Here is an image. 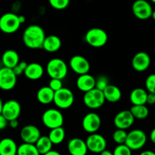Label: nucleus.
<instances>
[{
  "label": "nucleus",
  "mask_w": 155,
  "mask_h": 155,
  "mask_svg": "<svg viewBox=\"0 0 155 155\" xmlns=\"http://www.w3.org/2000/svg\"><path fill=\"white\" fill-rule=\"evenodd\" d=\"M40 136V130L34 125L24 126L20 132V137L25 143L35 144Z\"/></svg>",
  "instance_id": "nucleus-16"
},
{
  "label": "nucleus",
  "mask_w": 155,
  "mask_h": 155,
  "mask_svg": "<svg viewBox=\"0 0 155 155\" xmlns=\"http://www.w3.org/2000/svg\"><path fill=\"white\" fill-rule=\"evenodd\" d=\"M45 36V31L40 26L32 24L24 30L23 42L27 48L31 49L42 48Z\"/></svg>",
  "instance_id": "nucleus-1"
},
{
  "label": "nucleus",
  "mask_w": 155,
  "mask_h": 155,
  "mask_svg": "<svg viewBox=\"0 0 155 155\" xmlns=\"http://www.w3.org/2000/svg\"><path fill=\"white\" fill-rule=\"evenodd\" d=\"M39 155H40V154H39Z\"/></svg>",
  "instance_id": "nucleus-51"
},
{
  "label": "nucleus",
  "mask_w": 155,
  "mask_h": 155,
  "mask_svg": "<svg viewBox=\"0 0 155 155\" xmlns=\"http://www.w3.org/2000/svg\"><path fill=\"white\" fill-rule=\"evenodd\" d=\"M85 40L90 46L94 48H101L107 42L108 36L103 29L94 27L88 30L86 33Z\"/></svg>",
  "instance_id": "nucleus-2"
},
{
  "label": "nucleus",
  "mask_w": 155,
  "mask_h": 155,
  "mask_svg": "<svg viewBox=\"0 0 155 155\" xmlns=\"http://www.w3.org/2000/svg\"><path fill=\"white\" fill-rule=\"evenodd\" d=\"M108 80L106 77L104 76H101L98 78L95 79V87L96 89H99V90L103 91L107 86L108 85Z\"/></svg>",
  "instance_id": "nucleus-35"
},
{
  "label": "nucleus",
  "mask_w": 155,
  "mask_h": 155,
  "mask_svg": "<svg viewBox=\"0 0 155 155\" xmlns=\"http://www.w3.org/2000/svg\"><path fill=\"white\" fill-rule=\"evenodd\" d=\"M105 102L103 91L94 88L88 92H85L83 95V103L90 109L100 108Z\"/></svg>",
  "instance_id": "nucleus-6"
},
{
  "label": "nucleus",
  "mask_w": 155,
  "mask_h": 155,
  "mask_svg": "<svg viewBox=\"0 0 155 155\" xmlns=\"http://www.w3.org/2000/svg\"><path fill=\"white\" fill-rule=\"evenodd\" d=\"M71 0H48L50 5L56 10L65 9L70 4Z\"/></svg>",
  "instance_id": "nucleus-32"
},
{
  "label": "nucleus",
  "mask_w": 155,
  "mask_h": 155,
  "mask_svg": "<svg viewBox=\"0 0 155 155\" xmlns=\"http://www.w3.org/2000/svg\"><path fill=\"white\" fill-rule=\"evenodd\" d=\"M147 142V136L142 130H133L127 133L125 145L132 151H137L145 145Z\"/></svg>",
  "instance_id": "nucleus-7"
},
{
  "label": "nucleus",
  "mask_w": 155,
  "mask_h": 155,
  "mask_svg": "<svg viewBox=\"0 0 155 155\" xmlns=\"http://www.w3.org/2000/svg\"><path fill=\"white\" fill-rule=\"evenodd\" d=\"M113 155H132V150L125 144H120L114 148Z\"/></svg>",
  "instance_id": "nucleus-33"
},
{
  "label": "nucleus",
  "mask_w": 155,
  "mask_h": 155,
  "mask_svg": "<svg viewBox=\"0 0 155 155\" xmlns=\"http://www.w3.org/2000/svg\"><path fill=\"white\" fill-rule=\"evenodd\" d=\"M99 155H113V152H111V151L105 149V150H104L103 151H101V152L99 154Z\"/></svg>",
  "instance_id": "nucleus-44"
},
{
  "label": "nucleus",
  "mask_w": 155,
  "mask_h": 155,
  "mask_svg": "<svg viewBox=\"0 0 155 155\" xmlns=\"http://www.w3.org/2000/svg\"><path fill=\"white\" fill-rule=\"evenodd\" d=\"M53 102L60 109L69 108L74 102V93L71 89L62 87L54 92Z\"/></svg>",
  "instance_id": "nucleus-8"
},
{
  "label": "nucleus",
  "mask_w": 155,
  "mask_h": 155,
  "mask_svg": "<svg viewBox=\"0 0 155 155\" xmlns=\"http://www.w3.org/2000/svg\"><path fill=\"white\" fill-rule=\"evenodd\" d=\"M105 101L110 103H116L121 99L122 92L121 90L114 85L108 84L103 90Z\"/></svg>",
  "instance_id": "nucleus-22"
},
{
  "label": "nucleus",
  "mask_w": 155,
  "mask_h": 155,
  "mask_svg": "<svg viewBox=\"0 0 155 155\" xmlns=\"http://www.w3.org/2000/svg\"><path fill=\"white\" fill-rule=\"evenodd\" d=\"M46 71L48 75L51 78L63 80L67 77L68 68L64 60L61 58H52L47 63Z\"/></svg>",
  "instance_id": "nucleus-3"
},
{
  "label": "nucleus",
  "mask_w": 155,
  "mask_h": 155,
  "mask_svg": "<svg viewBox=\"0 0 155 155\" xmlns=\"http://www.w3.org/2000/svg\"><path fill=\"white\" fill-rule=\"evenodd\" d=\"M42 155H61V154L58 151H54V150H51V151H48V152Z\"/></svg>",
  "instance_id": "nucleus-42"
},
{
  "label": "nucleus",
  "mask_w": 155,
  "mask_h": 155,
  "mask_svg": "<svg viewBox=\"0 0 155 155\" xmlns=\"http://www.w3.org/2000/svg\"><path fill=\"white\" fill-rule=\"evenodd\" d=\"M132 11L136 18L147 20L151 18L153 8L151 4L146 0H136L132 5Z\"/></svg>",
  "instance_id": "nucleus-11"
},
{
  "label": "nucleus",
  "mask_w": 155,
  "mask_h": 155,
  "mask_svg": "<svg viewBox=\"0 0 155 155\" xmlns=\"http://www.w3.org/2000/svg\"><path fill=\"white\" fill-rule=\"evenodd\" d=\"M54 92L49 86H43L38 90L36 98L38 101L42 104H48L53 102Z\"/></svg>",
  "instance_id": "nucleus-25"
},
{
  "label": "nucleus",
  "mask_w": 155,
  "mask_h": 155,
  "mask_svg": "<svg viewBox=\"0 0 155 155\" xmlns=\"http://www.w3.org/2000/svg\"><path fill=\"white\" fill-rule=\"evenodd\" d=\"M8 121L6 120V118L3 116L2 114H0V130H2L7 127Z\"/></svg>",
  "instance_id": "nucleus-38"
},
{
  "label": "nucleus",
  "mask_w": 155,
  "mask_h": 155,
  "mask_svg": "<svg viewBox=\"0 0 155 155\" xmlns=\"http://www.w3.org/2000/svg\"><path fill=\"white\" fill-rule=\"evenodd\" d=\"M17 154L18 155H39L35 144L25 143V142L18 147Z\"/></svg>",
  "instance_id": "nucleus-30"
},
{
  "label": "nucleus",
  "mask_w": 155,
  "mask_h": 155,
  "mask_svg": "<svg viewBox=\"0 0 155 155\" xmlns=\"http://www.w3.org/2000/svg\"><path fill=\"white\" fill-rule=\"evenodd\" d=\"M18 18H19V21L21 24L25 23L26 21V18L24 16V15H18Z\"/></svg>",
  "instance_id": "nucleus-45"
},
{
  "label": "nucleus",
  "mask_w": 155,
  "mask_h": 155,
  "mask_svg": "<svg viewBox=\"0 0 155 155\" xmlns=\"http://www.w3.org/2000/svg\"><path fill=\"white\" fill-rule=\"evenodd\" d=\"M151 64V58L148 53L139 51L133 56L132 59V66L135 71L143 72L149 68Z\"/></svg>",
  "instance_id": "nucleus-17"
},
{
  "label": "nucleus",
  "mask_w": 155,
  "mask_h": 155,
  "mask_svg": "<svg viewBox=\"0 0 155 155\" xmlns=\"http://www.w3.org/2000/svg\"><path fill=\"white\" fill-rule=\"evenodd\" d=\"M15 155H18V154H17V153H16V154H15Z\"/></svg>",
  "instance_id": "nucleus-49"
},
{
  "label": "nucleus",
  "mask_w": 155,
  "mask_h": 155,
  "mask_svg": "<svg viewBox=\"0 0 155 155\" xmlns=\"http://www.w3.org/2000/svg\"><path fill=\"white\" fill-rule=\"evenodd\" d=\"M35 145H36L39 154L42 155L47 153L48 151H51L53 144L51 143L48 136H41L39 139L36 141Z\"/></svg>",
  "instance_id": "nucleus-27"
},
{
  "label": "nucleus",
  "mask_w": 155,
  "mask_h": 155,
  "mask_svg": "<svg viewBox=\"0 0 155 155\" xmlns=\"http://www.w3.org/2000/svg\"><path fill=\"white\" fill-rule=\"evenodd\" d=\"M139 155H155V152L150 150H146V151H142Z\"/></svg>",
  "instance_id": "nucleus-43"
},
{
  "label": "nucleus",
  "mask_w": 155,
  "mask_h": 155,
  "mask_svg": "<svg viewBox=\"0 0 155 155\" xmlns=\"http://www.w3.org/2000/svg\"><path fill=\"white\" fill-rule=\"evenodd\" d=\"M17 84V76L12 68H0V89L4 91L13 89Z\"/></svg>",
  "instance_id": "nucleus-10"
},
{
  "label": "nucleus",
  "mask_w": 155,
  "mask_h": 155,
  "mask_svg": "<svg viewBox=\"0 0 155 155\" xmlns=\"http://www.w3.org/2000/svg\"><path fill=\"white\" fill-rule=\"evenodd\" d=\"M48 136L53 145H59L62 143L65 139L64 129L63 127L51 129Z\"/></svg>",
  "instance_id": "nucleus-28"
},
{
  "label": "nucleus",
  "mask_w": 155,
  "mask_h": 155,
  "mask_svg": "<svg viewBox=\"0 0 155 155\" xmlns=\"http://www.w3.org/2000/svg\"><path fill=\"white\" fill-rule=\"evenodd\" d=\"M68 152L71 155H86L88 148L86 141L80 138H73L68 143Z\"/></svg>",
  "instance_id": "nucleus-18"
},
{
  "label": "nucleus",
  "mask_w": 155,
  "mask_h": 155,
  "mask_svg": "<svg viewBox=\"0 0 155 155\" xmlns=\"http://www.w3.org/2000/svg\"><path fill=\"white\" fill-rule=\"evenodd\" d=\"M150 140L151 141V142L155 144V127L151 130V133H150Z\"/></svg>",
  "instance_id": "nucleus-41"
},
{
  "label": "nucleus",
  "mask_w": 155,
  "mask_h": 155,
  "mask_svg": "<svg viewBox=\"0 0 155 155\" xmlns=\"http://www.w3.org/2000/svg\"><path fill=\"white\" fill-rule=\"evenodd\" d=\"M42 120L45 127L51 130L56 127H62L64 120L63 114L60 110L58 109L50 108L42 114Z\"/></svg>",
  "instance_id": "nucleus-5"
},
{
  "label": "nucleus",
  "mask_w": 155,
  "mask_h": 155,
  "mask_svg": "<svg viewBox=\"0 0 155 155\" xmlns=\"http://www.w3.org/2000/svg\"><path fill=\"white\" fill-rule=\"evenodd\" d=\"M8 124L9 126H10L11 128L16 129L17 127H18V125H19V123H18V119H15V120H12L8 121Z\"/></svg>",
  "instance_id": "nucleus-40"
},
{
  "label": "nucleus",
  "mask_w": 155,
  "mask_h": 155,
  "mask_svg": "<svg viewBox=\"0 0 155 155\" xmlns=\"http://www.w3.org/2000/svg\"><path fill=\"white\" fill-rule=\"evenodd\" d=\"M77 86L79 90L85 93L95 87V78L89 73L79 75L77 80Z\"/></svg>",
  "instance_id": "nucleus-19"
},
{
  "label": "nucleus",
  "mask_w": 155,
  "mask_h": 155,
  "mask_svg": "<svg viewBox=\"0 0 155 155\" xmlns=\"http://www.w3.org/2000/svg\"><path fill=\"white\" fill-rule=\"evenodd\" d=\"M61 40L56 35H49L45 36L42 43V48L48 52H55L61 47Z\"/></svg>",
  "instance_id": "nucleus-21"
},
{
  "label": "nucleus",
  "mask_w": 155,
  "mask_h": 155,
  "mask_svg": "<svg viewBox=\"0 0 155 155\" xmlns=\"http://www.w3.org/2000/svg\"><path fill=\"white\" fill-rule=\"evenodd\" d=\"M130 112L133 115L135 119L143 120L145 119L149 114V110L145 104L133 105L130 108Z\"/></svg>",
  "instance_id": "nucleus-29"
},
{
  "label": "nucleus",
  "mask_w": 155,
  "mask_h": 155,
  "mask_svg": "<svg viewBox=\"0 0 155 155\" xmlns=\"http://www.w3.org/2000/svg\"><path fill=\"white\" fill-rule=\"evenodd\" d=\"M20 61L19 54L16 51L12 49L6 50L2 56V62L5 68H13Z\"/></svg>",
  "instance_id": "nucleus-23"
},
{
  "label": "nucleus",
  "mask_w": 155,
  "mask_h": 155,
  "mask_svg": "<svg viewBox=\"0 0 155 155\" xmlns=\"http://www.w3.org/2000/svg\"><path fill=\"white\" fill-rule=\"evenodd\" d=\"M21 104L16 100H8L3 103L1 114L6 118L8 121L18 119L21 114Z\"/></svg>",
  "instance_id": "nucleus-13"
},
{
  "label": "nucleus",
  "mask_w": 155,
  "mask_h": 155,
  "mask_svg": "<svg viewBox=\"0 0 155 155\" xmlns=\"http://www.w3.org/2000/svg\"><path fill=\"white\" fill-rule=\"evenodd\" d=\"M24 74L30 80H39L44 74V68L40 64L36 62L28 64Z\"/></svg>",
  "instance_id": "nucleus-20"
},
{
  "label": "nucleus",
  "mask_w": 155,
  "mask_h": 155,
  "mask_svg": "<svg viewBox=\"0 0 155 155\" xmlns=\"http://www.w3.org/2000/svg\"><path fill=\"white\" fill-rule=\"evenodd\" d=\"M101 125V120L99 115L95 112H90L86 114L82 120L83 129L89 133H96L100 129Z\"/></svg>",
  "instance_id": "nucleus-12"
},
{
  "label": "nucleus",
  "mask_w": 155,
  "mask_h": 155,
  "mask_svg": "<svg viewBox=\"0 0 155 155\" xmlns=\"http://www.w3.org/2000/svg\"><path fill=\"white\" fill-rule=\"evenodd\" d=\"M27 64H28L25 61H19V63H18L16 66L14 67V68H12L14 73L16 74L17 77L24 74V71H25L26 68H27Z\"/></svg>",
  "instance_id": "nucleus-37"
},
{
  "label": "nucleus",
  "mask_w": 155,
  "mask_h": 155,
  "mask_svg": "<svg viewBox=\"0 0 155 155\" xmlns=\"http://www.w3.org/2000/svg\"><path fill=\"white\" fill-rule=\"evenodd\" d=\"M65 155H71V154H65Z\"/></svg>",
  "instance_id": "nucleus-50"
},
{
  "label": "nucleus",
  "mask_w": 155,
  "mask_h": 155,
  "mask_svg": "<svg viewBox=\"0 0 155 155\" xmlns=\"http://www.w3.org/2000/svg\"><path fill=\"white\" fill-rule=\"evenodd\" d=\"M21 24L19 21L18 15L8 12L0 17V30L3 33L11 34L19 30Z\"/></svg>",
  "instance_id": "nucleus-4"
},
{
  "label": "nucleus",
  "mask_w": 155,
  "mask_h": 155,
  "mask_svg": "<svg viewBox=\"0 0 155 155\" xmlns=\"http://www.w3.org/2000/svg\"><path fill=\"white\" fill-rule=\"evenodd\" d=\"M88 151L95 154H100L106 149L107 141L105 138L98 133H94L89 134L86 140Z\"/></svg>",
  "instance_id": "nucleus-9"
},
{
  "label": "nucleus",
  "mask_w": 155,
  "mask_h": 155,
  "mask_svg": "<svg viewBox=\"0 0 155 155\" xmlns=\"http://www.w3.org/2000/svg\"><path fill=\"white\" fill-rule=\"evenodd\" d=\"M135 118L130 110H124L118 112L114 119V124L117 129L127 130L134 124Z\"/></svg>",
  "instance_id": "nucleus-15"
},
{
  "label": "nucleus",
  "mask_w": 155,
  "mask_h": 155,
  "mask_svg": "<svg viewBox=\"0 0 155 155\" xmlns=\"http://www.w3.org/2000/svg\"><path fill=\"white\" fill-rule=\"evenodd\" d=\"M127 137V133L125 130H121V129H117L113 133L112 139L114 142L117 145L120 144H125L126 139Z\"/></svg>",
  "instance_id": "nucleus-31"
},
{
  "label": "nucleus",
  "mask_w": 155,
  "mask_h": 155,
  "mask_svg": "<svg viewBox=\"0 0 155 155\" xmlns=\"http://www.w3.org/2000/svg\"><path fill=\"white\" fill-rule=\"evenodd\" d=\"M151 2H153V3H154V4H155V0H151Z\"/></svg>",
  "instance_id": "nucleus-48"
},
{
  "label": "nucleus",
  "mask_w": 155,
  "mask_h": 155,
  "mask_svg": "<svg viewBox=\"0 0 155 155\" xmlns=\"http://www.w3.org/2000/svg\"><path fill=\"white\" fill-rule=\"evenodd\" d=\"M18 146L15 141L10 138H5L0 140V155H15Z\"/></svg>",
  "instance_id": "nucleus-24"
},
{
  "label": "nucleus",
  "mask_w": 155,
  "mask_h": 155,
  "mask_svg": "<svg viewBox=\"0 0 155 155\" xmlns=\"http://www.w3.org/2000/svg\"><path fill=\"white\" fill-rule=\"evenodd\" d=\"M145 87L148 92L155 94V74H150L145 80Z\"/></svg>",
  "instance_id": "nucleus-34"
},
{
  "label": "nucleus",
  "mask_w": 155,
  "mask_h": 155,
  "mask_svg": "<svg viewBox=\"0 0 155 155\" xmlns=\"http://www.w3.org/2000/svg\"><path fill=\"white\" fill-rule=\"evenodd\" d=\"M148 92L142 88H136L130 95V100L133 105L145 104L147 101Z\"/></svg>",
  "instance_id": "nucleus-26"
},
{
  "label": "nucleus",
  "mask_w": 155,
  "mask_h": 155,
  "mask_svg": "<svg viewBox=\"0 0 155 155\" xmlns=\"http://www.w3.org/2000/svg\"><path fill=\"white\" fill-rule=\"evenodd\" d=\"M151 18H152L153 20L155 21V10H153L152 15H151Z\"/></svg>",
  "instance_id": "nucleus-47"
},
{
  "label": "nucleus",
  "mask_w": 155,
  "mask_h": 155,
  "mask_svg": "<svg viewBox=\"0 0 155 155\" xmlns=\"http://www.w3.org/2000/svg\"><path fill=\"white\" fill-rule=\"evenodd\" d=\"M69 65L71 70L78 75L87 74L90 70V64L89 61L82 55L73 56L70 60Z\"/></svg>",
  "instance_id": "nucleus-14"
},
{
  "label": "nucleus",
  "mask_w": 155,
  "mask_h": 155,
  "mask_svg": "<svg viewBox=\"0 0 155 155\" xmlns=\"http://www.w3.org/2000/svg\"><path fill=\"white\" fill-rule=\"evenodd\" d=\"M50 88L52 89L54 92L59 90L63 87V83H62V80L57 78H51V80L49 81V85H48Z\"/></svg>",
  "instance_id": "nucleus-36"
},
{
  "label": "nucleus",
  "mask_w": 155,
  "mask_h": 155,
  "mask_svg": "<svg viewBox=\"0 0 155 155\" xmlns=\"http://www.w3.org/2000/svg\"><path fill=\"white\" fill-rule=\"evenodd\" d=\"M2 106H3V102L2 101L1 98H0V114L2 113Z\"/></svg>",
  "instance_id": "nucleus-46"
},
{
  "label": "nucleus",
  "mask_w": 155,
  "mask_h": 155,
  "mask_svg": "<svg viewBox=\"0 0 155 155\" xmlns=\"http://www.w3.org/2000/svg\"><path fill=\"white\" fill-rule=\"evenodd\" d=\"M146 104H151V105H152V104H155V94L154 93L148 92Z\"/></svg>",
  "instance_id": "nucleus-39"
}]
</instances>
